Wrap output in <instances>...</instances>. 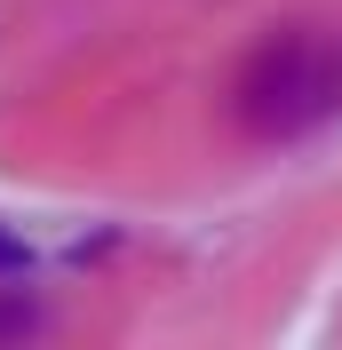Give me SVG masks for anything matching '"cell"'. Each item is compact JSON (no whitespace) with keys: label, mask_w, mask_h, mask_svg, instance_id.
Returning a JSON list of instances; mask_svg holds the SVG:
<instances>
[{"label":"cell","mask_w":342,"mask_h":350,"mask_svg":"<svg viewBox=\"0 0 342 350\" xmlns=\"http://www.w3.org/2000/svg\"><path fill=\"white\" fill-rule=\"evenodd\" d=\"M342 111V40L326 32H295V40H278L271 56H255L247 88H239V120L255 135H302L334 120Z\"/></svg>","instance_id":"6da1fadb"},{"label":"cell","mask_w":342,"mask_h":350,"mask_svg":"<svg viewBox=\"0 0 342 350\" xmlns=\"http://www.w3.org/2000/svg\"><path fill=\"white\" fill-rule=\"evenodd\" d=\"M24 262H32V247H24L16 231H0V271H24Z\"/></svg>","instance_id":"7a4b0ae2"}]
</instances>
